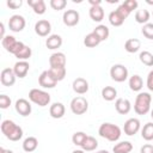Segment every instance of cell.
Here are the masks:
<instances>
[{
    "label": "cell",
    "instance_id": "obj_1",
    "mask_svg": "<svg viewBox=\"0 0 153 153\" xmlns=\"http://www.w3.org/2000/svg\"><path fill=\"white\" fill-rule=\"evenodd\" d=\"M1 131L10 141H19L23 137V129L11 120H4L1 122Z\"/></svg>",
    "mask_w": 153,
    "mask_h": 153
},
{
    "label": "cell",
    "instance_id": "obj_2",
    "mask_svg": "<svg viewBox=\"0 0 153 153\" xmlns=\"http://www.w3.org/2000/svg\"><path fill=\"white\" fill-rule=\"evenodd\" d=\"M98 134L103 139H106L108 141L115 142L121 137V128L114 123L104 122L100 124V127L98 129Z\"/></svg>",
    "mask_w": 153,
    "mask_h": 153
},
{
    "label": "cell",
    "instance_id": "obj_3",
    "mask_svg": "<svg viewBox=\"0 0 153 153\" xmlns=\"http://www.w3.org/2000/svg\"><path fill=\"white\" fill-rule=\"evenodd\" d=\"M152 96L148 92H140L134 103V110L137 115H146L151 110Z\"/></svg>",
    "mask_w": 153,
    "mask_h": 153
},
{
    "label": "cell",
    "instance_id": "obj_4",
    "mask_svg": "<svg viewBox=\"0 0 153 153\" xmlns=\"http://www.w3.org/2000/svg\"><path fill=\"white\" fill-rule=\"evenodd\" d=\"M29 99L38 106H47L50 103V94L43 90L32 88L29 92Z\"/></svg>",
    "mask_w": 153,
    "mask_h": 153
},
{
    "label": "cell",
    "instance_id": "obj_5",
    "mask_svg": "<svg viewBox=\"0 0 153 153\" xmlns=\"http://www.w3.org/2000/svg\"><path fill=\"white\" fill-rule=\"evenodd\" d=\"M71 110L74 115H84L88 110V102L82 96H76L71 102Z\"/></svg>",
    "mask_w": 153,
    "mask_h": 153
},
{
    "label": "cell",
    "instance_id": "obj_6",
    "mask_svg": "<svg viewBox=\"0 0 153 153\" xmlns=\"http://www.w3.org/2000/svg\"><path fill=\"white\" fill-rule=\"evenodd\" d=\"M110 76L116 82H123L128 78V69L124 65L116 63L110 68Z\"/></svg>",
    "mask_w": 153,
    "mask_h": 153
},
{
    "label": "cell",
    "instance_id": "obj_7",
    "mask_svg": "<svg viewBox=\"0 0 153 153\" xmlns=\"http://www.w3.org/2000/svg\"><path fill=\"white\" fill-rule=\"evenodd\" d=\"M26 25L25 18L20 14H13L8 19V27L13 32H20Z\"/></svg>",
    "mask_w": 153,
    "mask_h": 153
},
{
    "label": "cell",
    "instance_id": "obj_8",
    "mask_svg": "<svg viewBox=\"0 0 153 153\" xmlns=\"http://www.w3.org/2000/svg\"><path fill=\"white\" fill-rule=\"evenodd\" d=\"M141 128V123L137 118L135 117H131L129 120H127L124 122V126H123V130H124V134L128 135V136H133L135 135Z\"/></svg>",
    "mask_w": 153,
    "mask_h": 153
},
{
    "label": "cell",
    "instance_id": "obj_9",
    "mask_svg": "<svg viewBox=\"0 0 153 153\" xmlns=\"http://www.w3.org/2000/svg\"><path fill=\"white\" fill-rule=\"evenodd\" d=\"M79 19H80V14L75 10H67V11L63 12L62 20H63V24L67 25V26H75V25H78Z\"/></svg>",
    "mask_w": 153,
    "mask_h": 153
},
{
    "label": "cell",
    "instance_id": "obj_10",
    "mask_svg": "<svg viewBox=\"0 0 153 153\" xmlns=\"http://www.w3.org/2000/svg\"><path fill=\"white\" fill-rule=\"evenodd\" d=\"M38 84L43 88H53V87L56 86L57 81L51 76V74L49 73V71H43L41 73V75L38 76Z\"/></svg>",
    "mask_w": 153,
    "mask_h": 153
},
{
    "label": "cell",
    "instance_id": "obj_11",
    "mask_svg": "<svg viewBox=\"0 0 153 153\" xmlns=\"http://www.w3.org/2000/svg\"><path fill=\"white\" fill-rule=\"evenodd\" d=\"M14 108H16V111L19 114V115H22V116H29L30 114H31V111H32V108H31V104L29 103V100L27 99H25V98H19V99H17V102H16V104H14Z\"/></svg>",
    "mask_w": 153,
    "mask_h": 153
},
{
    "label": "cell",
    "instance_id": "obj_12",
    "mask_svg": "<svg viewBox=\"0 0 153 153\" xmlns=\"http://www.w3.org/2000/svg\"><path fill=\"white\" fill-rule=\"evenodd\" d=\"M16 74L13 68H4L0 73V81L4 86H12L16 82Z\"/></svg>",
    "mask_w": 153,
    "mask_h": 153
},
{
    "label": "cell",
    "instance_id": "obj_13",
    "mask_svg": "<svg viewBox=\"0 0 153 153\" xmlns=\"http://www.w3.org/2000/svg\"><path fill=\"white\" fill-rule=\"evenodd\" d=\"M50 31H51V24L47 19H41L35 24V32L41 37L48 36Z\"/></svg>",
    "mask_w": 153,
    "mask_h": 153
},
{
    "label": "cell",
    "instance_id": "obj_14",
    "mask_svg": "<svg viewBox=\"0 0 153 153\" xmlns=\"http://www.w3.org/2000/svg\"><path fill=\"white\" fill-rule=\"evenodd\" d=\"M29 69H30V65L27 61H18L14 63V67H13V72H14L16 76L20 78V79L26 76Z\"/></svg>",
    "mask_w": 153,
    "mask_h": 153
},
{
    "label": "cell",
    "instance_id": "obj_15",
    "mask_svg": "<svg viewBox=\"0 0 153 153\" xmlns=\"http://www.w3.org/2000/svg\"><path fill=\"white\" fill-rule=\"evenodd\" d=\"M73 91L78 94H85L88 91V81L84 78H76L73 80Z\"/></svg>",
    "mask_w": 153,
    "mask_h": 153
},
{
    "label": "cell",
    "instance_id": "obj_16",
    "mask_svg": "<svg viewBox=\"0 0 153 153\" xmlns=\"http://www.w3.org/2000/svg\"><path fill=\"white\" fill-rule=\"evenodd\" d=\"M115 109L121 115H127L131 110V104L127 98H117L115 102Z\"/></svg>",
    "mask_w": 153,
    "mask_h": 153
},
{
    "label": "cell",
    "instance_id": "obj_17",
    "mask_svg": "<svg viewBox=\"0 0 153 153\" xmlns=\"http://www.w3.org/2000/svg\"><path fill=\"white\" fill-rule=\"evenodd\" d=\"M50 67H66V55L61 51H56L49 57Z\"/></svg>",
    "mask_w": 153,
    "mask_h": 153
},
{
    "label": "cell",
    "instance_id": "obj_18",
    "mask_svg": "<svg viewBox=\"0 0 153 153\" xmlns=\"http://www.w3.org/2000/svg\"><path fill=\"white\" fill-rule=\"evenodd\" d=\"M66 112V109H65V105L62 103H53L49 108V114L53 118H62L63 115Z\"/></svg>",
    "mask_w": 153,
    "mask_h": 153
},
{
    "label": "cell",
    "instance_id": "obj_19",
    "mask_svg": "<svg viewBox=\"0 0 153 153\" xmlns=\"http://www.w3.org/2000/svg\"><path fill=\"white\" fill-rule=\"evenodd\" d=\"M45 45L48 49L55 50L62 45V37L60 35H56V33L50 35V36H48V38L45 41Z\"/></svg>",
    "mask_w": 153,
    "mask_h": 153
},
{
    "label": "cell",
    "instance_id": "obj_20",
    "mask_svg": "<svg viewBox=\"0 0 153 153\" xmlns=\"http://www.w3.org/2000/svg\"><path fill=\"white\" fill-rule=\"evenodd\" d=\"M88 14H90V18L97 23H99L104 19V10L102 8V6H91Z\"/></svg>",
    "mask_w": 153,
    "mask_h": 153
},
{
    "label": "cell",
    "instance_id": "obj_21",
    "mask_svg": "<svg viewBox=\"0 0 153 153\" xmlns=\"http://www.w3.org/2000/svg\"><path fill=\"white\" fill-rule=\"evenodd\" d=\"M27 5L32 7V10L36 14L45 13L47 6H45V2L43 0H27Z\"/></svg>",
    "mask_w": 153,
    "mask_h": 153
},
{
    "label": "cell",
    "instance_id": "obj_22",
    "mask_svg": "<svg viewBox=\"0 0 153 153\" xmlns=\"http://www.w3.org/2000/svg\"><path fill=\"white\" fill-rule=\"evenodd\" d=\"M92 32L99 38L100 42L106 41V39L109 38V35H110V31H109L108 26H105V25H103V24H99L98 26H96Z\"/></svg>",
    "mask_w": 153,
    "mask_h": 153
},
{
    "label": "cell",
    "instance_id": "obj_23",
    "mask_svg": "<svg viewBox=\"0 0 153 153\" xmlns=\"http://www.w3.org/2000/svg\"><path fill=\"white\" fill-rule=\"evenodd\" d=\"M17 43H18V41L16 39V37H14V36H11V35H6V36L1 39L2 47L6 49V51H8V53H11V54H12V51H13V49H14V47H16Z\"/></svg>",
    "mask_w": 153,
    "mask_h": 153
},
{
    "label": "cell",
    "instance_id": "obj_24",
    "mask_svg": "<svg viewBox=\"0 0 153 153\" xmlns=\"http://www.w3.org/2000/svg\"><path fill=\"white\" fill-rule=\"evenodd\" d=\"M140 48H141V42H140V39H137V38H129V39H127L126 43H124V49H126V51L131 53V54L139 51Z\"/></svg>",
    "mask_w": 153,
    "mask_h": 153
},
{
    "label": "cell",
    "instance_id": "obj_25",
    "mask_svg": "<svg viewBox=\"0 0 153 153\" xmlns=\"http://www.w3.org/2000/svg\"><path fill=\"white\" fill-rule=\"evenodd\" d=\"M143 86V81H142V78L139 75V74H134L129 78V87L131 91L134 92H139Z\"/></svg>",
    "mask_w": 153,
    "mask_h": 153
},
{
    "label": "cell",
    "instance_id": "obj_26",
    "mask_svg": "<svg viewBox=\"0 0 153 153\" xmlns=\"http://www.w3.org/2000/svg\"><path fill=\"white\" fill-rule=\"evenodd\" d=\"M37 146H38V140H37L35 136H27V137L23 141V149H24L25 152H27V153L36 151Z\"/></svg>",
    "mask_w": 153,
    "mask_h": 153
},
{
    "label": "cell",
    "instance_id": "obj_27",
    "mask_svg": "<svg viewBox=\"0 0 153 153\" xmlns=\"http://www.w3.org/2000/svg\"><path fill=\"white\" fill-rule=\"evenodd\" d=\"M133 149V145L129 141H121L118 143H116L112 148L114 153H129Z\"/></svg>",
    "mask_w": 153,
    "mask_h": 153
},
{
    "label": "cell",
    "instance_id": "obj_28",
    "mask_svg": "<svg viewBox=\"0 0 153 153\" xmlns=\"http://www.w3.org/2000/svg\"><path fill=\"white\" fill-rule=\"evenodd\" d=\"M48 71L57 82L63 80L66 76V67H50Z\"/></svg>",
    "mask_w": 153,
    "mask_h": 153
},
{
    "label": "cell",
    "instance_id": "obj_29",
    "mask_svg": "<svg viewBox=\"0 0 153 153\" xmlns=\"http://www.w3.org/2000/svg\"><path fill=\"white\" fill-rule=\"evenodd\" d=\"M102 97L106 102L115 100V98L117 97V90L115 87H112V86H105L102 90Z\"/></svg>",
    "mask_w": 153,
    "mask_h": 153
},
{
    "label": "cell",
    "instance_id": "obj_30",
    "mask_svg": "<svg viewBox=\"0 0 153 153\" xmlns=\"http://www.w3.org/2000/svg\"><path fill=\"white\" fill-rule=\"evenodd\" d=\"M98 147V141L93 136H87L84 143L81 145V149L85 152H92Z\"/></svg>",
    "mask_w": 153,
    "mask_h": 153
},
{
    "label": "cell",
    "instance_id": "obj_31",
    "mask_svg": "<svg viewBox=\"0 0 153 153\" xmlns=\"http://www.w3.org/2000/svg\"><path fill=\"white\" fill-rule=\"evenodd\" d=\"M149 17H151V14L147 10H137L135 12V20L139 24H143V25L147 24L149 20Z\"/></svg>",
    "mask_w": 153,
    "mask_h": 153
},
{
    "label": "cell",
    "instance_id": "obj_32",
    "mask_svg": "<svg viewBox=\"0 0 153 153\" xmlns=\"http://www.w3.org/2000/svg\"><path fill=\"white\" fill-rule=\"evenodd\" d=\"M141 136L146 141H152L153 140V123L152 122H148V123H146L142 127V129H141Z\"/></svg>",
    "mask_w": 153,
    "mask_h": 153
},
{
    "label": "cell",
    "instance_id": "obj_33",
    "mask_svg": "<svg viewBox=\"0 0 153 153\" xmlns=\"http://www.w3.org/2000/svg\"><path fill=\"white\" fill-rule=\"evenodd\" d=\"M124 20H126V19H123L116 10H115V11H111V12L109 13V22H110V24H111L112 26H121V25L124 23Z\"/></svg>",
    "mask_w": 153,
    "mask_h": 153
},
{
    "label": "cell",
    "instance_id": "obj_34",
    "mask_svg": "<svg viewBox=\"0 0 153 153\" xmlns=\"http://www.w3.org/2000/svg\"><path fill=\"white\" fill-rule=\"evenodd\" d=\"M99 43H100L99 38H98L93 32H90V33H88V35H86V36H85V38H84V44H85L87 48L97 47Z\"/></svg>",
    "mask_w": 153,
    "mask_h": 153
},
{
    "label": "cell",
    "instance_id": "obj_35",
    "mask_svg": "<svg viewBox=\"0 0 153 153\" xmlns=\"http://www.w3.org/2000/svg\"><path fill=\"white\" fill-rule=\"evenodd\" d=\"M139 59H140V61L143 65H146L148 67H152L153 66V54L151 51H148V50L141 51L140 55H139Z\"/></svg>",
    "mask_w": 153,
    "mask_h": 153
},
{
    "label": "cell",
    "instance_id": "obj_36",
    "mask_svg": "<svg viewBox=\"0 0 153 153\" xmlns=\"http://www.w3.org/2000/svg\"><path fill=\"white\" fill-rule=\"evenodd\" d=\"M31 54H32L31 48H30L29 45H24V48H23L22 50H19L14 56H16L19 61H26V60L31 56Z\"/></svg>",
    "mask_w": 153,
    "mask_h": 153
},
{
    "label": "cell",
    "instance_id": "obj_37",
    "mask_svg": "<svg viewBox=\"0 0 153 153\" xmlns=\"http://www.w3.org/2000/svg\"><path fill=\"white\" fill-rule=\"evenodd\" d=\"M87 136L88 135H86V133H84V131H75L73 134V136H72V141H73V143L75 146L81 147V145L84 143V141L86 140Z\"/></svg>",
    "mask_w": 153,
    "mask_h": 153
},
{
    "label": "cell",
    "instance_id": "obj_38",
    "mask_svg": "<svg viewBox=\"0 0 153 153\" xmlns=\"http://www.w3.org/2000/svg\"><path fill=\"white\" fill-rule=\"evenodd\" d=\"M142 35L148 38V39H153V23H147L142 26V30H141Z\"/></svg>",
    "mask_w": 153,
    "mask_h": 153
},
{
    "label": "cell",
    "instance_id": "obj_39",
    "mask_svg": "<svg viewBox=\"0 0 153 153\" xmlns=\"http://www.w3.org/2000/svg\"><path fill=\"white\" fill-rule=\"evenodd\" d=\"M50 6L55 11H61L67 6L66 0H50Z\"/></svg>",
    "mask_w": 153,
    "mask_h": 153
},
{
    "label": "cell",
    "instance_id": "obj_40",
    "mask_svg": "<svg viewBox=\"0 0 153 153\" xmlns=\"http://www.w3.org/2000/svg\"><path fill=\"white\" fill-rule=\"evenodd\" d=\"M126 8H127V11L130 13V12H133L134 10H136L137 8V1L136 0H127V1H124L123 4H122Z\"/></svg>",
    "mask_w": 153,
    "mask_h": 153
},
{
    "label": "cell",
    "instance_id": "obj_41",
    "mask_svg": "<svg viewBox=\"0 0 153 153\" xmlns=\"http://www.w3.org/2000/svg\"><path fill=\"white\" fill-rule=\"evenodd\" d=\"M11 105V98L7 94H0V108L7 109Z\"/></svg>",
    "mask_w": 153,
    "mask_h": 153
},
{
    "label": "cell",
    "instance_id": "obj_42",
    "mask_svg": "<svg viewBox=\"0 0 153 153\" xmlns=\"http://www.w3.org/2000/svg\"><path fill=\"white\" fill-rule=\"evenodd\" d=\"M23 5V1L22 0H8L7 1V6L12 10H16V8H19L20 6Z\"/></svg>",
    "mask_w": 153,
    "mask_h": 153
},
{
    "label": "cell",
    "instance_id": "obj_43",
    "mask_svg": "<svg viewBox=\"0 0 153 153\" xmlns=\"http://www.w3.org/2000/svg\"><path fill=\"white\" fill-rule=\"evenodd\" d=\"M116 11H117V12L120 13V16H121V17H122L123 19H126V18H127V17H128V16L130 14V13H129V12L127 11V8H126V7L123 6V5H120V6H118V7L116 8Z\"/></svg>",
    "mask_w": 153,
    "mask_h": 153
},
{
    "label": "cell",
    "instance_id": "obj_44",
    "mask_svg": "<svg viewBox=\"0 0 153 153\" xmlns=\"http://www.w3.org/2000/svg\"><path fill=\"white\" fill-rule=\"evenodd\" d=\"M146 85H147L148 90L153 92V69H152V71L148 73V75H147V81H146Z\"/></svg>",
    "mask_w": 153,
    "mask_h": 153
},
{
    "label": "cell",
    "instance_id": "obj_45",
    "mask_svg": "<svg viewBox=\"0 0 153 153\" xmlns=\"http://www.w3.org/2000/svg\"><path fill=\"white\" fill-rule=\"evenodd\" d=\"M140 153H153V145L151 143H146L141 147Z\"/></svg>",
    "mask_w": 153,
    "mask_h": 153
},
{
    "label": "cell",
    "instance_id": "obj_46",
    "mask_svg": "<svg viewBox=\"0 0 153 153\" xmlns=\"http://www.w3.org/2000/svg\"><path fill=\"white\" fill-rule=\"evenodd\" d=\"M5 36H6V35H5V25H4V23L1 22V23H0V38L2 39Z\"/></svg>",
    "mask_w": 153,
    "mask_h": 153
},
{
    "label": "cell",
    "instance_id": "obj_47",
    "mask_svg": "<svg viewBox=\"0 0 153 153\" xmlns=\"http://www.w3.org/2000/svg\"><path fill=\"white\" fill-rule=\"evenodd\" d=\"M88 2L91 6H100V4H102L100 0H88Z\"/></svg>",
    "mask_w": 153,
    "mask_h": 153
},
{
    "label": "cell",
    "instance_id": "obj_48",
    "mask_svg": "<svg viewBox=\"0 0 153 153\" xmlns=\"http://www.w3.org/2000/svg\"><path fill=\"white\" fill-rule=\"evenodd\" d=\"M0 153H13L11 149H6V148H4V147H1L0 148Z\"/></svg>",
    "mask_w": 153,
    "mask_h": 153
},
{
    "label": "cell",
    "instance_id": "obj_49",
    "mask_svg": "<svg viewBox=\"0 0 153 153\" xmlns=\"http://www.w3.org/2000/svg\"><path fill=\"white\" fill-rule=\"evenodd\" d=\"M72 153H85V151H82V149H74Z\"/></svg>",
    "mask_w": 153,
    "mask_h": 153
},
{
    "label": "cell",
    "instance_id": "obj_50",
    "mask_svg": "<svg viewBox=\"0 0 153 153\" xmlns=\"http://www.w3.org/2000/svg\"><path fill=\"white\" fill-rule=\"evenodd\" d=\"M108 2H110V4H114V2H115V4H117V2H118V0H109Z\"/></svg>",
    "mask_w": 153,
    "mask_h": 153
},
{
    "label": "cell",
    "instance_id": "obj_51",
    "mask_svg": "<svg viewBox=\"0 0 153 153\" xmlns=\"http://www.w3.org/2000/svg\"><path fill=\"white\" fill-rule=\"evenodd\" d=\"M97 153H109L108 151H105V149H100V151H98Z\"/></svg>",
    "mask_w": 153,
    "mask_h": 153
},
{
    "label": "cell",
    "instance_id": "obj_52",
    "mask_svg": "<svg viewBox=\"0 0 153 153\" xmlns=\"http://www.w3.org/2000/svg\"><path fill=\"white\" fill-rule=\"evenodd\" d=\"M146 2H147L148 5H153V0H146Z\"/></svg>",
    "mask_w": 153,
    "mask_h": 153
},
{
    "label": "cell",
    "instance_id": "obj_53",
    "mask_svg": "<svg viewBox=\"0 0 153 153\" xmlns=\"http://www.w3.org/2000/svg\"><path fill=\"white\" fill-rule=\"evenodd\" d=\"M151 117H152V118H153V109H152V110H151Z\"/></svg>",
    "mask_w": 153,
    "mask_h": 153
}]
</instances>
